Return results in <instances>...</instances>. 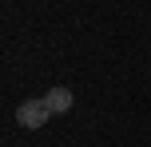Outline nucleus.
I'll return each mask as SVG.
<instances>
[{"label": "nucleus", "mask_w": 151, "mask_h": 147, "mask_svg": "<svg viewBox=\"0 0 151 147\" xmlns=\"http://www.w3.org/2000/svg\"><path fill=\"white\" fill-rule=\"evenodd\" d=\"M16 119H20V127H28V131L44 127L48 119H52V108H48V95H32V100H24L20 108H16Z\"/></svg>", "instance_id": "nucleus-1"}, {"label": "nucleus", "mask_w": 151, "mask_h": 147, "mask_svg": "<svg viewBox=\"0 0 151 147\" xmlns=\"http://www.w3.org/2000/svg\"><path fill=\"white\" fill-rule=\"evenodd\" d=\"M72 100H76V95L68 92V87H52V92H48V108H52V115H64V111L72 108Z\"/></svg>", "instance_id": "nucleus-2"}]
</instances>
